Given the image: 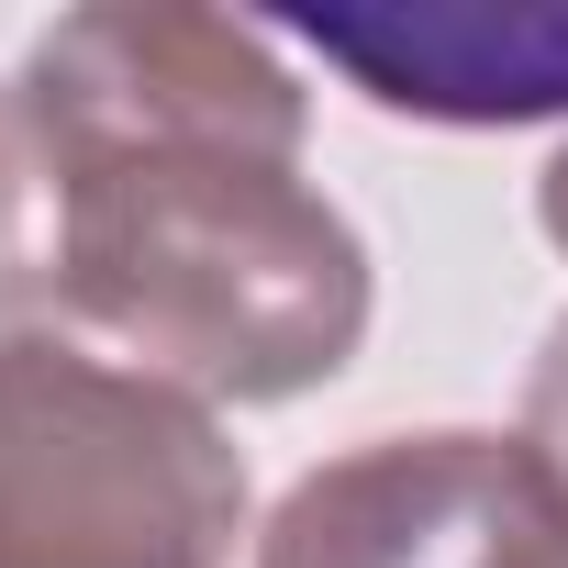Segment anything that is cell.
I'll list each match as a JSON object with an SVG mask.
<instances>
[{
	"mask_svg": "<svg viewBox=\"0 0 568 568\" xmlns=\"http://www.w3.org/2000/svg\"><path fill=\"white\" fill-rule=\"evenodd\" d=\"M57 145V335L190 390L302 402L368 335V245L302 179L313 90L267 23L68 12L12 68Z\"/></svg>",
	"mask_w": 568,
	"mask_h": 568,
	"instance_id": "6da1fadb",
	"label": "cell"
},
{
	"mask_svg": "<svg viewBox=\"0 0 568 568\" xmlns=\"http://www.w3.org/2000/svg\"><path fill=\"white\" fill-rule=\"evenodd\" d=\"M245 457L212 402L79 346H0V568H234Z\"/></svg>",
	"mask_w": 568,
	"mask_h": 568,
	"instance_id": "7a4b0ae2",
	"label": "cell"
},
{
	"mask_svg": "<svg viewBox=\"0 0 568 568\" xmlns=\"http://www.w3.org/2000/svg\"><path fill=\"white\" fill-rule=\"evenodd\" d=\"M256 568H568V490L524 435H368L291 479Z\"/></svg>",
	"mask_w": 568,
	"mask_h": 568,
	"instance_id": "3957f363",
	"label": "cell"
},
{
	"mask_svg": "<svg viewBox=\"0 0 568 568\" xmlns=\"http://www.w3.org/2000/svg\"><path fill=\"white\" fill-rule=\"evenodd\" d=\"M357 101L402 123H568V0H413L291 23Z\"/></svg>",
	"mask_w": 568,
	"mask_h": 568,
	"instance_id": "277c9868",
	"label": "cell"
},
{
	"mask_svg": "<svg viewBox=\"0 0 568 568\" xmlns=\"http://www.w3.org/2000/svg\"><path fill=\"white\" fill-rule=\"evenodd\" d=\"M57 335V145L0 79V346Z\"/></svg>",
	"mask_w": 568,
	"mask_h": 568,
	"instance_id": "5b68a950",
	"label": "cell"
},
{
	"mask_svg": "<svg viewBox=\"0 0 568 568\" xmlns=\"http://www.w3.org/2000/svg\"><path fill=\"white\" fill-rule=\"evenodd\" d=\"M535 457H546V479L568 490V324L546 335V357H535V379H524V424H513Z\"/></svg>",
	"mask_w": 568,
	"mask_h": 568,
	"instance_id": "8992f818",
	"label": "cell"
},
{
	"mask_svg": "<svg viewBox=\"0 0 568 568\" xmlns=\"http://www.w3.org/2000/svg\"><path fill=\"white\" fill-rule=\"evenodd\" d=\"M535 223L557 234V256H568V145H557V168L535 179Z\"/></svg>",
	"mask_w": 568,
	"mask_h": 568,
	"instance_id": "52a82bcc",
	"label": "cell"
}]
</instances>
